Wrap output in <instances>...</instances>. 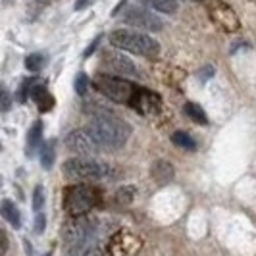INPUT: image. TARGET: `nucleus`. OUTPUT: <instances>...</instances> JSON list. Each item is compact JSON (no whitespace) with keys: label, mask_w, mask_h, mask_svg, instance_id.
Listing matches in <instances>:
<instances>
[{"label":"nucleus","mask_w":256,"mask_h":256,"mask_svg":"<svg viewBox=\"0 0 256 256\" xmlns=\"http://www.w3.org/2000/svg\"><path fill=\"white\" fill-rule=\"evenodd\" d=\"M92 235H94V226L92 222L81 218L72 220L64 228V246L66 256H85L92 248Z\"/></svg>","instance_id":"3"},{"label":"nucleus","mask_w":256,"mask_h":256,"mask_svg":"<svg viewBox=\"0 0 256 256\" xmlns=\"http://www.w3.org/2000/svg\"><path fill=\"white\" fill-rule=\"evenodd\" d=\"M144 4H148L152 10L160 14H174L178 12V0H142Z\"/></svg>","instance_id":"17"},{"label":"nucleus","mask_w":256,"mask_h":256,"mask_svg":"<svg viewBox=\"0 0 256 256\" xmlns=\"http://www.w3.org/2000/svg\"><path fill=\"white\" fill-rule=\"evenodd\" d=\"M206 10H208L210 20H212L220 29H224V31H228V33L237 31L239 26H241L235 10L231 8L230 4H226L224 0H208Z\"/></svg>","instance_id":"8"},{"label":"nucleus","mask_w":256,"mask_h":256,"mask_svg":"<svg viewBox=\"0 0 256 256\" xmlns=\"http://www.w3.org/2000/svg\"><path fill=\"white\" fill-rule=\"evenodd\" d=\"M44 56L42 54H31V56H27L26 58V68L29 70V72H40L42 68H44Z\"/></svg>","instance_id":"20"},{"label":"nucleus","mask_w":256,"mask_h":256,"mask_svg":"<svg viewBox=\"0 0 256 256\" xmlns=\"http://www.w3.org/2000/svg\"><path fill=\"white\" fill-rule=\"evenodd\" d=\"M27 85H29V96L38 106V110L40 112H50L52 108H54V96L48 92L46 85L40 79H33Z\"/></svg>","instance_id":"11"},{"label":"nucleus","mask_w":256,"mask_h":256,"mask_svg":"<svg viewBox=\"0 0 256 256\" xmlns=\"http://www.w3.org/2000/svg\"><path fill=\"white\" fill-rule=\"evenodd\" d=\"M92 4V0H77L76 2V10H85L87 6Z\"/></svg>","instance_id":"28"},{"label":"nucleus","mask_w":256,"mask_h":256,"mask_svg":"<svg viewBox=\"0 0 256 256\" xmlns=\"http://www.w3.org/2000/svg\"><path fill=\"white\" fill-rule=\"evenodd\" d=\"M110 44L120 50L131 52L142 58L152 60L160 54V42L152 38L146 33H139V31H129V29H116L110 33Z\"/></svg>","instance_id":"2"},{"label":"nucleus","mask_w":256,"mask_h":256,"mask_svg":"<svg viewBox=\"0 0 256 256\" xmlns=\"http://www.w3.org/2000/svg\"><path fill=\"white\" fill-rule=\"evenodd\" d=\"M74 87H76L77 94L85 96V94H87V90H89V77H87V74H83V72H81V74H77Z\"/></svg>","instance_id":"21"},{"label":"nucleus","mask_w":256,"mask_h":256,"mask_svg":"<svg viewBox=\"0 0 256 256\" xmlns=\"http://www.w3.org/2000/svg\"><path fill=\"white\" fill-rule=\"evenodd\" d=\"M104 66H108V70L116 72L118 76H131V77H139V70L137 66L129 60L128 56L120 54V52L108 50L102 54Z\"/></svg>","instance_id":"10"},{"label":"nucleus","mask_w":256,"mask_h":256,"mask_svg":"<svg viewBox=\"0 0 256 256\" xmlns=\"http://www.w3.org/2000/svg\"><path fill=\"white\" fill-rule=\"evenodd\" d=\"M172 141L174 144H178L180 148H185V150H196V142L192 139L189 133H185V131H176L174 135H172Z\"/></svg>","instance_id":"18"},{"label":"nucleus","mask_w":256,"mask_h":256,"mask_svg":"<svg viewBox=\"0 0 256 256\" xmlns=\"http://www.w3.org/2000/svg\"><path fill=\"white\" fill-rule=\"evenodd\" d=\"M214 74H216V72H214V68H212V66H204V68L198 72V79H200V81H208Z\"/></svg>","instance_id":"24"},{"label":"nucleus","mask_w":256,"mask_h":256,"mask_svg":"<svg viewBox=\"0 0 256 256\" xmlns=\"http://www.w3.org/2000/svg\"><path fill=\"white\" fill-rule=\"evenodd\" d=\"M87 131L92 135L94 142L104 150H120L126 146L131 137V128L120 116L110 110H98L90 118Z\"/></svg>","instance_id":"1"},{"label":"nucleus","mask_w":256,"mask_h":256,"mask_svg":"<svg viewBox=\"0 0 256 256\" xmlns=\"http://www.w3.org/2000/svg\"><path fill=\"white\" fill-rule=\"evenodd\" d=\"M42 204H44V189H42V185H37L35 191H33V208L37 212H40Z\"/></svg>","instance_id":"22"},{"label":"nucleus","mask_w":256,"mask_h":256,"mask_svg":"<svg viewBox=\"0 0 256 256\" xmlns=\"http://www.w3.org/2000/svg\"><path fill=\"white\" fill-rule=\"evenodd\" d=\"M6 250H8V235L4 230H0V256L6 254Z\"/></svg>","instance_id":"26"},{"label":"nucleus","mask_w":256,"mask_h":256,"mask_svg":"<svg viewBox=\"0 0 256 256\" xmlns=\"http://www.w3.org/2000/svg\"><path fill=\"white\" fill-rule=\"evenodd\" d=\"M0 94H2V104H0V106H2V112H8V110H10V106H12L10 92H8L6 89H2V92H0Z\"/></svg>","instance_id":"25"},{"label":"nucleus","mask_w":256,"mask_h":256,"mask_svg":"<svg viewBox=\"0 0 256 256\" xmlns=\"http://www.w3.org/2000/svg\"><path fill=\"white\" fill-rule=\"evenodd\" d=\"M183 112H185V116H187L191 122H194V124L208 126V116H206V112L200 108V106H198V104L185 102V106H183Z\"/></svg>","instance_id":"16"},{"label":"nucleus","mask_w":256,"mask_h":256,"mask_svg":"<svg viewBox=\"0 0 256 256\" xmlns=\"http://www.w3.org/2000/svg\"><path fill=\"white\" fill-rule=\"evenodd\" d=\"M152 178L160 185H166L172 181L174 178V166L170 162H164V160H158L156 164H152Z\"/></svg>","instance_id":"13"},{"label":"nucleus","mask_w":256,"mask_h":256,"mask_svg":"<svg viewBox=\"0 0 256 256\" xmlns=\"http://www.w3.org/2000/svg\"><path fill=\"white\" fill-rule=\"evenodd\" d=\"M40 139H42V124H40V122H35V124L31 126V129H29V133H27V142H26L27 156L35 154V150H37L38 144H40Z\"/></svg>","instance_id":"15"},{"label":"nucleus","mask_w":256,"mask_h":256,"mask_svg":"<svg viewBox=\"0 0 256 256\" xmlns=\"http://www.w3.org/2000/svg\"><path fill=\"white\" fill-rule=\"evenodd\" d=\"M2 218L6 220L10 226H14L16 230L18 228H22V214H20V210L16 208L10 198H4L2 200Z\"/></svg>","instance_id":"14"},{"label":"nucleus","mask_w":256,"mask_h":256,"mask_svg":"<svg viewBox=\"0 0 256 256\" xmlns=\"http://www.w3.org/2000/svg\"><path fill=\"white\" fill-rule=\"evenodd\" d=\"M131 106L141 114H156L160 110V96L148 89H137Z\"/></svg>","instance_id":"12"},{"label":"nucleus","mask_w":256,"mask_h":256,"mask_svg":"<svg viewBox=\"0 0 256 256\" xmlns=\"http://www.w3.org/2000/svg\"><path fill=\"white\" fill-rule=\"evenodd\" d=\"M122 22L129 27L144 29V31H162L166 27L164 20L158 14H154V10H148V8H142V6H129L124 12Z\"/></svg>","instance_id":"7"},{"label":"nucleus","mask_w":256,"mask_h":256,"mask_svg":"<svg viewBox=\"0 0 256 256\" xmlns=\"http://www.w3.org/2000/svg\"><path fill=\"white\" fill-rule=\"evenodd\" d=\"M100 204V192L90 185H72L66 189L64 194V208L66 212L74 218H81L92 208Z\"/></svg>","instance_id":"5"},{"label":"nucleus","mask_w":256,"mask_h":256,"mask_svg":"<svg viewBox=\"0 0 256 256\" xmlns=\"http://www.w3.org/2000/svg\"><path fill=\"white\" fill-rule=\"evenodd\" d=\"M40 164L44 170H50L54 164V142H46L40 148Z\"/></svg>","instance_id":"19"},{"label":"nucleus","mask_w":256,"mask_h":256,"mask_svg":"<svg viewBox=\"0 0 256 256\" xmlns=\"http://www.w3.org/2000/svg\"><path fill=\"white\" fill-rule=\"evenodd\" d=\"M44 226H46V218L42 212H37V218H35V231L37 233H42L44 231Z\"/></svg>","instance_id":"23"},{"label":"nucleus","mask_w":256,"mask_h":256,"mask_svg":"<svg viewBox=\"0 0 256 256\" xmlns=\"http://www.w3.org/2000/svg\"><path fill=\"white\" fill-rule=\"evenodd\" d=\"M100 38H102V37H96V38H94V40H92V42H90L89 46H87V50H85V56H90L92 52L96 50V44L100 42Z\"/></svg>","instance_id":"27"},{"label":"nucleus","mask_w":256,"mask_h":256,"mask_svg":"<svg viewBox=\"0 0 256 256\" xmlns=\"http://www.w3.org/2000/svg\"><path fill=\"white\" fill-rule=\"evenodd\" d=\"M85 256H102V252H100V250H98L96 246H92V248H90V250Z\"/></svg>","instance_id":"29"},{"label":"nucleus","mask_w":256,"mask_h":256,"mask_svg":"<svg viewBox=\"0 0 256 256\" xmlns=\"http://www.w3.org/2000/svg\"><path fill=\"white\" fill-rule=\"evenodd\" d=\"M44 256H52V254H44Z\"/></svg>","instance_id":"31"},{"label":"nucleus","mask_w":256,"mask_h":256,"mask_svg":"<svg viewBox=\"0 0 256 256\" xmlns=\"http://www.w3.org/2000/svg\"><path fill=\"white\" fill-rule=\"evenodd\" d=\"M192 2H200V0H192Z\"/></svg>","instance_id":"30"},{"label":"nucleus","mask_w":256,"mask_h":256,"mask_svg":"<svg viewBox=\"0 0 256 256\" xmlns=\"http://www.w3.org/2000/svg\"><path fill=\"white\" fill-rule=\"evenodd\" d=\"M66 148L70 152H76L77 156H83V158H92V154L98 152L100 146L94 142L92 135H90L87 128L85 129H74L66 135Z\"/></svg>","instance_id":"9"},{"label":"nucleus","mask_w":256,"mask_h":256,"mask_svg":"<svg viewBox=\"0 0 256 256\" xmlns=\"http://www.w3.org/2000/svg\"><path fill=\"white\" fill-rule=\"evenodd\" d=\"M62 172L70 181L77 183H90V181H102L110 178V166H106L98 160L76 156L62 164Z\"/></svg>","instance_id":"4"},{"label":"nucleus","mask_w":256,"mask_h":256,"mask_svg":"<svg viewBox=\"0 0 256 256\" xmlns=\"http://www.w3.org/2000/svg\"><path fill=\"white\" fill-rule=\"evenodd\" d=\"M94 89L98 90L100 94L108 96L110 100L120 104H131L135 98V92L139 87H135L131 81L124 79V77H114V76H104L98 74L92 81Z\"/></svg>","instance_id":"6"}]
</instances>
